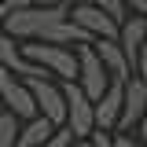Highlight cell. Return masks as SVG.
Masks as SVG:
<instances>
[{
	"label": "cell",
	"instance_id": "1",
	"mask_svg": "<svg viewBox=\"0 0 147 147\" xmlns=\"http://www.w3.org/2000/svg\"><path fill=\"white\" fill-rule=\"evenodd\" d=\"M63 18H70L66 4H26L4 15V33L15 40H37L52 22H63Z\"/></svg>",
	"mask_w": 147,
	"mask_h": 147
},
{
	"label": "cell",
	"instance_id": "2",
	"mask_svg": "<svg viewBox=\"0 0 147 147\" xmlns=\"http://www.w3.org/2000/svg\"><path fill=\"white\" fill-rule=\"evenodd\" d=\"M18 48L48 77L77 81V48H70V44H44V40H30V44H18Z\"/></svg>",
	"mask_w": 147,
	"mask_h": 147
},
{
	"label": "cell",
	"instance_id": "3",
	"mask_svg": "<svg viewBox=\"0 0 147 147\" xmlns=\"http://www.w3.org/2000/svg\"><path fill=\"white\" fill-rule=\"evenodd\" d=\"M63 96H66V129L74 132V140H88L96 132V103L85 96L77 81H66Z\"/></svg>",
	"mask_w": 147,
	"mask_h": 147
},
{
	"label": "cell",
	"instance_id": "4",
	"mask_svg": "<svg viewBox=\"0 0 147 147\" xmlns=\"http://www.w3.org/2000/svg\"><path fill=\"white\" fill-rule=\"evenodd\" d=\"M0 103H4V110H11L18 121L37 118V99L30 92V85H26V77L4 70V66H0Z\"/></svg>",
	"mask_w": 147,
	"mask_h": 147
},
{
	"label": "cell",
	"instance_id": "5",
	"mask_svg": "<svg viewBox=\"0 0 147 147\" xmlns=\"http://www.w3.org/2000/svg\"><path fill=\"white\" fill-rule=\"evenodd\" d=\"M77 85L85 88V96H88L92 103H96V99L107 92V85H110V74L103 70V59L92 48V40L88 44H77Z\"/></svg>",
	"mask_w": 147,
	"mask_h": 147
},
{
	"label": "cell",
	"instance_id": "6",
	"mask_svg": "<svg viewBox=\"0 0 147 147\" xmlns=\"http://www.w3.org/2000/svg\"><path fill=\"white\" fill-rule=\"evenodd\" d=\"M26 85H30V92L37 99V114H44L52 125H66V96H63V88L55 85L52 77L48 74L26 77Z\"/></svg>",
	"mask_w": 147,
	"mask_h": 147
},
{
	"label": "cell",
	"instance_id": "7",
	"mask_svg": "<svg viewBox=\"0 0 147 147\" xmlns=\"http://www.w3.org/2000/svg\"><path fill=\"white\" fill-rule=\"evenodd\" d=\"M70 22H77L92 40H99V37H107V40H118V18H110L103 7H96L92 0H77L70 4Z\"/></svg>",
	"mask_w": 147,
	"mask_h": 147
},
{
	"label": "cell",
	"instance_id": "8",
	"mask_svg": "<svg viewBox=\"0 0 147 147\" xmlns=\"http://www.w3.org/2000/svg\"><path fill=\"white\" fill-rule=\"evenodd\" d=\"M118 44H121V52H125L129 66H132V74H136V63H140L144 44H147V18H144V15L121 18V26H118Z\"/></svg>",
	"mask_w": 147,
	"mask_h": 147
},
{
	"label": "cell",
	"instance_id": "9",
	"mask_svg": "<svg viewBox=\"0 0 147 147\" xmlns=\"http://www.w3.org/2000/svg\"><path fill=\"white\" fill-rule=\"evenodd\" d=\"M147 114V85L132 74L125 81V99H121V118H118V129H132L140 125Z\"/></svg>",
	"mask_w": 147,
	"mask_h": 147
},
{
	"label": "cell",
	"instance_id": "10",
	"mask_svg": "<svg viewBox=\"0 0 147 147\" xmlns=\"http://www.w3.org/2000/svg\"><path fill=\"white\" fill-rule=\"evenodd\" d=\"M121 99H125V81H110L107 92L96 99V129H118V118H121Z\"/></svg>",
	"mask_w": 147,
	"mask_h": 147
},
{
	"label": "cell",
	"instance_id": "11",
	"mask_svg": "<svg viewBox=\"0 0 147 147\" xmlns=\"http://www.w3.org/2000/svg\"><path fill=\"white\" fill-rule=\"evenodd\" d=\"M0 66L11 70V74H18V77H40V74H44L37 63H30V59L22 55L18 40H15V37H7L4 30H0Z\"/></svg>",
	"mask_w": 147,
	"mask_h": 147
},
{
	"label": "cell",
	"instance_id": "12",
	"mask_svg": "<svg viewBox=\"0 0 147 147\" xmlns=\"http://www.w3.org/2000/svg\"><path fill=\"white\" fill-rule=\"evenodd\" d=\"M92 48L99 52L103 70L110 74V81H129V77H132V66H129V59H125V52H121V44H118V40L99 37V40H92Z\"/></svg>",
	"mask_w": 147,
	"mask_h": 147
},
{
	"label": "cell",
	"instance_id": "13",
	"mask_svg": "<svg viewBox=\"0 0 147 147\" xmlns=\"http://www.w3.org/2000/svg\"><path fill=\"white\" fill-rule=\"evenodd\" d=\"M59 125H52L44 114H37V118H30V121H22V129H18V140L15 147H40L48 136H52Z\"/></svg>",
	"mask_w": 147,
	"mask_h": 147
},
{
	"label": "cell",
	"instance_id": "14",
	"mask_svg": "<svg viewBox=\"0 0 147 147\" xmlns=\"http://www.w3.org/2000/svg\"><path fill=\"white\" fill-rule=\"evenodd\" d=\"M18 129H22V121H18L15 114L11 110H0V147H15Z\"/></svg>",
	"mask_w": 147,
	"mask_h": 147
},
{
	"label": "cell",
	"instance_id": "15",
	"mask_svg": "<svg viewBox=\"0 0 147 147\" xmlns=\"http://www.w3.org/2000/svg\"><path fill=\"white\" fill-rule=\"evenodd\" d=\"M92 4H96V7H103V11H107L110 18H118V22L129 15V4H125V0H92Z\"/></svg>",
	"mask_w": 147,
	"mask_h": 147
},
{
	"label": "cell",
	"instance_id": "16",
	"mask_svg": "<svg viewBox=\"0 0 147 147\" xmlns=\"http://www.w3.org/2000/svg\"><path fill=\"white\" fill-rule=\"evenodd\" d=\"M40 147H74V132H70L66 125H59V129H55V132H52V136H48Z\"/></svg>",
	"mask_w": 147,
	"mask_h": 147
},
{
	"label": "cell",
	"instance_id": "17",
	"mask_svg": "<svg viewBox=\"0 0 147 147\" xmlns=\"http://www.w3.org/2000/svg\"><path fill=\"white\" fill-rule=\"evenodd\" d=\"M88 140H92V147H114V136H110V132H103V129H96Z\"/></svg>",
	"mask_w": 147,
	"mask_h": 147
},
{
	"label": "cell",
	"instance_id": "18",
	"mask_svg": "<svg viewBox=\"0 0 147 147\" xmlns=\"http://www.w3.org/2000/svg\"><path fill=\"white\" fill-rule=\"evenodd\" d=\"M114 147H140V140H132V136L121 132V136H114Z\"/></svg>",
	"mask_w": 147,
	"mask_h": 147
},
{
	"label": "cell",
	"instance_id": "19",
	"mask_svg": "<svg viewBox=\"0 0 147 147\" xmlns=\"http://www.w3.org/2000/svg\"><path fill=\"white\" fill-rule=\"evenodd\" d=\"M136 77H140V81L147 85V52L140 55V63H136Z\"/></svg>",
	"mask_w": 147,
	"mask_h": 147
},
{
	"label": "cell",
	"instance_id": "20",
	"mask_svg": "<svg viewBox=\"0 0 147 147\" xmlns=\"http://www.w3.org/2000/svg\"><path fill=\"white\" fill-rule=\"evenodd\" d=\"M0 4L11 11V7H26V4H37V0H0Z\"/></svg>",
	"mask_w": 147,
	"mask_h": 147
},
{
	"label": "cell",
	"instance_id": "21",
	"mask_svg": "<svg viewBox=\"0 0 147 147\" xmlns=\"http://www.w3.org/2000/svg\"><path fill=\"white\" fill-rule=\"evenodd\" d=\"M140 147H147V114H144V121H140Z\"/></svg>",
	"mask_w": 147,
	"mask_h": 147
},
{
	"label": "cell",
	"instance_id": "22",
	"mask_svg": "<svg viewBox=\"0 0 147 147\" xmlns=\"http://www.w3.org/2000/svg\"><path fill=\"white\" fill-rule=\"evenodd\" d=\"M37 4H66V7H70V4H77V0H37Z\"/></svg>",
	"mask_w": 147,
	"mask_h": 147
},
{
	"label": "cell",
	"instance_id": "23",
	"mask_svg": "<svg viewBox=\"0 0 147 147\" xmlns=\"http://www.w3.org/2000/svg\"><path fill=\"white\" fill-rule=\"evenodd\" d=\"M74 147H92V140H74Z\"/></svg>",
	"mask_w": 147,
	"mask_h": 147
},
{
	"label": "cell",
	"instance_id": "24",
	"mask_svg": "<svg viewBox=\"0 0 147 147\" xmlns=\"http://www.w3.org/2000/svg\"><path fill=\"white\" fill-rule=\"evenodd\" d=\"M4 15H7V7H4V4H0V30H4Z\"/></svg>",
	"mask_w": 147,
	"mask_h": 147
},
{
	"label": "cell",
	"instance_id": "25",
	"mask_svg": "<svg viewBox=\"0 0 147 147\" xmlns=\"http://www.w3.org/2000/svg\"><path fill=\"white\" fill-rule=\"evenodd\" d=\"M0 110H4V103H0Z\"/></svg>",
	"mask_w": 147,
	"mask_h": 147
},
{
	"label": "cell",
	"instance_id": "26",
	"mask_svg": "<svg viewBox=\"0 0 147 147\" xmlns=\"http://www.w3.org/2000/svg\"><path fill=\"white\" fill-rule=\"evenodd\" d=\"M144 52H147V44H144Z\"/></svg>",
	"mask_w": 147,
	"mask_h": 147
}]
</instances>
